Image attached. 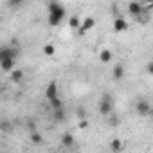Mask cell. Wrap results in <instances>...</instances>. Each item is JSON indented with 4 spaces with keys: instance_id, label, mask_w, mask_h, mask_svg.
<instances>
[{
    "instance_id": "obj_18",
    "label": "cell",
    "mask_w": 153,
    "mask_h": 153,
    "mask_svg": "<svg viewBox=\"0 0 153 153\" xmlns=\"http://www.w3.org/2000/svg\"><path fill=\"white\" fill-rule=\"evenodd\" d=\"M31 140H33V144H42L43 142V139H42V135L38 131H33L31 133Z\"/></svg>"
},
{
    "instance_id": "obj_19",
    "label": "cell",
    "mask_w": 153,
    "mask_h": 153,
    "mask_svg": "<svg viewBox=\"0 0 153 153\" xmlns=\"http://www.w3.org/2000/svg\"><path fill=\"white\" fill-rule=\"evenodd\" d=\"M52 115H54L56 121H63V117H65V115H63V108H61V110H54Z\"/></svg>"
},
{
    "instance_id": "obj_2",
    "label": "cell",
    "mask_w": 153,
    "mask_h": 153,
    "mask_svg": "<svg viewBox=\"0 0 153 153\" xmlns=\"http://www.w3.org/2000/svg\"><path fill=\"white\" fill-rule=\"evenodd\" d=\"M99 112L103 115H112V112H114V97L110 94H105L101 97V101H99Z\"/></svg>"
},
{
    "instance_id": "obj_3",
    "label": "cell",
    "mask_w": 153,
    "mask_h": 153,
    "mask_svg": "<svg viewBox=\"0 0 153 153\" xmlns=\"http://www.w3.org/2000/svg\"><path fill=\"white\" fill-rule=\"evenodd\" d=\"M18 56V47L16 45H2L0 47V63L4 59H15Z\"/></svg>"
},
{
    "instance_id": "obj_23",
    "label": "cell",
    "mask_w": 153,
    "mask_h": 153,
    "mask_svg": "<svg viewBox=\"0 0 153 153\" xmlns=\"http://www.w3.org/2000/svg\"><path fill=\"white\" fill-rule=\"evenodd\" d=\"M146 72H148V74H153V63H151V61L148 63V67H146Z\"/></svg>"
},
{
    "instance_id": "obj_4",
    "label": "cell",
    "mask_w": 153,
    "mask_h": 153,
    "mask_svg": "<svg viewBox=\"0 0 153 153\" xmlns=\"http://www.w3.org/2000/svg\"><path fill=\"white\" fill-rule=\"evenodd\" d=\"M128 11H130V15H133L135 18H139V16H142V15H148V13L144 11V6H142L140 2H130V4H128Z\"/></svg>"
},
{
    "instance_id": "obj_15",
    "label": "cell",
    "mask_w": 153,
    "mask_h": 153,
    "mask_svg": "<svg viewBox=\"0 0 153 153\" xmlns=\"http://www.w3.org/2000/svg\"><path fill=\"white\" fill-rule=\"evenodd\" d=\"M49 103H51L52 112H54V110H61V108H63V103H61V99H59V97H54V99H51Z\"/></svg>"
},
{
    "instance_id": "obj_8",
    "label": "cell",
    "mask_w": 153,
    "mask_h": 153,
    "mask_svg": "<svg viewBox=\"0 0 153 153\" xmlns=\"http://www.w3.org/2000/svg\"><path fill=\"white\" fill-rule=\"evenodd\" d=\"M45 97L51 101V99H54V97H58V87H56V83H49L47 85V88H45Z\"/></svg>"
},
{
    "instance_id": "obj_11",
    "label": "cell",
    "mask_w": 153,
    "mask_h": 153,
    "mask_svg": "<svg viewBox=\"0 0 153 153\" xmlns=\"http://www.w3.org/2000/svg\"><path fill=\"white\" fill-rule=\"evenodd\" d=\"M112 56H114V54H112V51H110V49H103V51H101V54H99V59H101L103 63H108V61L112 59Z\"/></svg>"
},
{
    "instance_id": "obj_5",
    "label": "cell",
    "mask_w": 153,
    "mask_h": 153,
    "mask_svg": "<svg viewBox=\"0 0 153 153\" xmlns=\"http://www.w3.org/2000/svg\"><path fill=\"white\" fill-rule=\"evenodd\" d=\"M94 25H96V20H94L92 16H87V18L79 24V29H78V31H79V34H85V33H87V31H90Z\"/></svg>"
},
{
    "instance_id": "obj_22",
    "label": "cell",
    "mask_w": 153,
    "mask_h": 153,
    "mask_svg": "<svg viewBox=\"0 0 153 153\" xmlns=\"http://www.w3.org/2000/svg\"><path fill=\"white\" fill-rule=\"evenodd\" d=\"M7 6H11V7H18V6H22V2H18V0H13V2H9Z\"/></svg>"
},
{
    "instance_id": "obj_9",
    "label": "cell",
    "mask_w": 153,
    "mask_h": 153,
    "mask_svg": "<svg viewBox=\"0 0 153 153\" xmlns=\"http://www.w3.org/2000/svg\"><path fill=\"white\" fill-rule=\"evenodd\" d=\"M110 149H112L114 153H119V151L124 149V142H123L121 139H112V140H110Z\"/></svg>"
},
{
    "instance_id": "obj_1",
    "label": "cell",
    "mask_w": 153,
    "mask_h": 153,
    "mask_svg": "<svg viewBox=\"0 0 153 153\" xmlns=\"http://www.w3.org/2000/svg\"><path fill=\"white\" fill-rule=\"evenodd\" d=\"M65 7L61 6V4H58V2H51L49 4V24L51 25H59L61 24V20L65 18Z\"/></svg>"
},
{
    "instance_id": "obj_13",
    "label": "cell",
    "mask_w": 153,
    "mask_h": 153,
    "mask_svg": "<svg viewBox=\"0 0 153 153\" xmlns=\"http://www.w3.org/2000/svg\"><path fill=\"white\" fill-rule=\"evenodd\" d=\"M11 79H13V83L24 81V70H13L11 72Z\"/></svg>"
},
{
    "instance_id": "obj_17",
    "label": "cell",
    "mask_w": 153,
    "mask_h": 153,
    "mask_svg": "<svg viewBox=\"0 0 153 153\" xmlns=\"http://www.w3.org/2000/svg\"><path fill=\"white\" fill-rule=\"evenodd\" d=\"M79 24H81V22H79V18L76 16V15H74V16H70V20H68V25H70L72 29H79Z\"/></svg>"
},
{
    "instance_id": "obj_21",
    "label": "cell",
    "mask_w": 153,
    "mask_h": 153,
    "mask_svg": "<svg viewBox=\"0 0 153 153\" xmlns=\"http://www.w3.org/2000/svg\"><path fill=\"white\" fill-rule=\"evenodd\" d=\"M88 128V123L87 121H79V130H87Z\"/></svg>"
},
{
    "instance_id": "obj_20",
    "label": "cell",
    "mask_w": 153,
    "mask_h": 153,
    "mask_svg": "<svg viewBox=\"0 0 153 153\" xmlns=\"http://www.w3.org/2000/svg\"><path fill=\"white\" fill-rule=\"evenodd\" d=\"M108 124H110V126H117V124H119V117H117V115H110Z\"/></svg>"
},
{
    "instance_id": "obj_12",
    "label": "cell",
    "mask_w": 153,
    "mask_h": 153,
    "mask_svg": "<svg viewBox=\"0 0 153 153\" xmlns=\"http://www.w3.org/2000/svg\"><path fill=\"white\" fill-rule=\"evenodd\" d=\"M123 76H124V67L123 65H115L114 67V79H123Z\"/></svg>"
},
{
    "instance_id": "obj_10",
    "label": "cell",
    "mask_w": 153,
    "mask_h": 153,
    "mask_svg": "<svg viewBox=\"0 0 153 153\" xmlns=\"http://www.w3.org/2000/svg\"><path fill=\"white\" fill-rule=\"evenodd\" d=\"M0 67H2V70H6V72H13L15 70V59H4L0 63Z\"/></svg>"
},
{
    "instance_id": "obj_14",
    "label": "cell",
    "mask_w": 153,
    "mask_h": 153,
    "mask_svg": "<svg viewBox=\"0 0 153 153\" xmlns=\"http://www.w3.org/2000/svg\"><path fill=\"white\" fill-rule=\"evenodd\" d=\"M61 144L67 146V148H70V146L74 144V137H72L70 133H63V135H61Z\"/></svg>"
},
{
    "instance_id": "obj_7",
    "label": "cell",
    "mask_w": 153,
    "mask_h": 153,
    "mask_svg": "<svg viewBox=\"0 0 153 153\" xmlns=\"http://www.w3.org/2000/svg\"><path fill=\"white\" fill-rule=\"evenodd\" d=\"M128 29V22L124 20V18H115V22H114V31L115 33H123V31H126Z\"/></svg>"
},
{
    "instance_id": "obj_16",
    "label": "cell",
    "mask_w": 153,
    "mask_h": 153,
    "mask_svg": "<svg viewBox=\"0 0 153 153\" xmlns=\"http://www.w3.org/2000/svg\"><path fill=\"white\" fill-rule=\"evenodd\" d=\"M54 52H56V47H54L52 43H47V45L43 47V54H45V56H54Z\"/></svg>"
},
{
    "instance_id": "obj_6",
    "label": "cell",
    "mask_w": 153,
    "mask_h": 153,
    "mask_svg": "<svg viewBox=\"0 0 153 153\" xmlns=\"http://www.w3.org/2000/svg\"><path fill=\"white\" fill-rule=\"evenodd\" d=\"M149 112H151L149 103H148L146 99H140V101L137 103V114H139V115H142V117H146V115H149Z\"/></svg>"
}]
</instances>
